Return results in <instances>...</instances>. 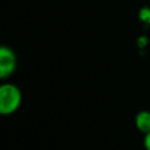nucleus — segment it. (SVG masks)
<instances>
[{
    "label": "nucleus",
    "instance_id": "f257e3e1",
    "mask_svg": "<svg viewBox=\"0 0 150 150\" xmlns=\"http://www.w3.org/2000/svg\"><path fill=\"white\" fill-rule=\"evenodd\" d=\"M23 101V93L20 88L13 83L0 84V115L8 116L20 108Z\"/></svg>",
    "mask_w": 150,
    "mask_h": 150
},
{
    "label": "nucleus",
    "instance_id": "f03ea898",
    "mask_svg": "<svg viewBox=\"0 0 150 150\" xmlns=\"http://www.w3.org/2000/svg\"><path fill=\"white\" fill-rule=\"evenodd\" d=\"M17 69V57L9 46L0 45V79L12 76Z\"/></svg>",
    "mask_w": 150,
    "mask_h": 150
},
{
    "label": "nucleus",
    "instance_id": "7ed1b4c3",
    "mask_svg": "<svg viewBox=\"0 0 150 150\" xmlns=\"http://www.w3.org/2000/svg\"><path fill=\"white\" fill-rule=\"evenodd\" d=\"M134 125L142 134L150 132V111H140L134 117Z\"/></svg>",
    "mask_w": 150,
    "mask_h": 150
},
{
    "label": "nucleus",
    "instance_id": "20e7f679",
    "mask_svg": "<svg viewBox=\"0 0 150 150\" xmlns=\"http://www.w3.org/2000/svg\"><path fill=\"white\" fill-rule=\"evenodd\" d=\"M138 17L142 23L150 25V8L149 7H144L140 9V13H138Z\"/></svg>",
    "mask_w": 150,
    "mask_h": 150
},
{
    "label": "nucleus",
    "instance_id": "39448f33",
    "mask_svg": "<svg viewBox=\"0 0 150 150\" xmlns=\"http://www.w3.org/2000/svg\"><path fill=\"white\" fill-rule=\"evenodd\" d=\"M144 136H145L144 137V148H145V150H150V132Z\"/></svg>",
    "mask_w": 150,
    "mask_h": 150
}]
</instances>
